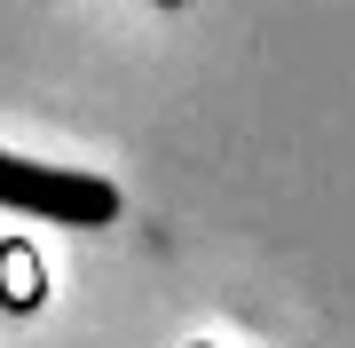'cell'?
Here are the masks:
<instances>
[{
	"label": "cell",
	"instance_id": "6da1fadb",
	"mask_svg": "<svg viewBox=\"0 0 355 348\" xmlns=\"http://www.w3.org/2000/svg\"><path fill=\"white\" fill-rule=\"evenodd\" d=\"M0 206L48 214V222H64V230H103V222H119V182L71 174V167H40V158L0 151Z\"/></svg>",
	"mask_w": 355,
	"mask_h": 348
},
{
	"label": "cell",
	"instance_id": "7a4b0ae2",
	"mask_svg": "<svg viewBox=\"0 0 355 348\" xmlns=\"http://www.w3.org/2000/svg\"><path fill=\"white\" fill-rule=\"evenodd\" d=\"M40 301H48V261H40L24 238H8L0 245V309L24 317V309H40Z\"/></svg>",
	"mask_w": 355,
	"mask_h": 348
},
{
	"label": "cell",
	"instance_id": "3957f363",
	"mask_svg": "<svg viewBox=\"0 0 355 348\" xmlns=\"http://www.w3.org/2000/svg\"><path fill=\"white\" fill-rule=\"evenodd\" d=\"M158 8H182V0H158Z\"/></svg>",
	"mask_w": 355,
	"mask_h": 348
}]
</instances>
